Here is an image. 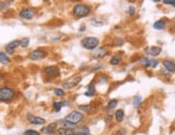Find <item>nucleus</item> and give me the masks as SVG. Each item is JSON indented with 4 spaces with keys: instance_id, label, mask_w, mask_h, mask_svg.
<instances>
[{
    "instance_id": "10",
    "label": "nucleus",
    "mask_w": 175,
    "mask_h": 135,
    "mask_svg": "<svg viewBox=\"0 0 175 135\" xmlns=\"http://www.w3.org/2000/svg\"><path fill=\"white\" fill-rule=\"evenodd\" d=\"M27 120L32 124H44L46 122L44 118L34 116V115H31V114H28V115H27Z\"/></svg>"
},
{
    "instance_id": "27",
    "label": "nucleus",
    "mask_w": 175,
    "mask_h": 135,
    "mask_svg": "<svg viewBox=\"0 0 175 135\" xmlns=\"http://www.w3.org/2000/svg\"><path fill=\"white\" fill-rule=\"evenodd\" d=\"M140 62H141V64L142 65H144V67H149V65H150V60H149L148 58H146V57L142 58Z\"/></svg>"
},
{
    "instance_id": "34",
    "label": "nucleus",
    "mask_w": 175,
    "mask_h": 135,
    "mask_svg": "<svg viewBox=\"0 0 175 135\" xmlns=\"http://www.w3.org/2000/svg\"><path fill=\"white\" fill-rule=\"evenodd\" d=\"M115 135H126V131L125 130H119Z\"/></svg>"
},
{
    "instance_id": "5",
    "label": "nucleus",
    "mask_w": 175,
    "mask_h": 135,
    "mask_svg": "<svg viewBox=\"0 0 175 135\" xmlns=\"http://www.w3.org/2000/svg\"><path fill=\"white\" fill-rule=\"evenodd\" d=\"M81 80H82V76H81V75L74 76L72 78L68 79L66 82H64V84H62V87H64V89H71V88H74L75 86H77L81 82Z\"/></svg>"
},
{
    "instance_id": "23",
    "label": "nucleus",
    "mask_w": 175,
    "mask_h": 135,
    "mask_svg": "<svg viewBox=\"0 0 175 135\" xmlns=\"http://www.w3.org/2000/svg\"><path fill=\"white\" fill-rule=\"evenodd\" d=\"M75 133H83V134H87V133H89V129L86 127H81L79 130H76V131H74V134Z\"/></svg>"
},
{
    "instance_id": "25",
    "label": "nucleus",
    "mask_w": 175,
    "mask_h": 135,
    "mask_svg": "<svg viewBox=\"0 0 175 135\" xmlns=\"http://www.w3.org/2000/svg\"><path fill=\"white\" fill-rule=\"evenodd\" d=\"M107 49H105V48H101L100 50H98V52H96L95 56L98 57V58H99V57H104L105 55H107Z\"/></svg>"
},
{
    "instance_id": "15",
    "label": "nucleus",
    "mask_w": 175,
    "mask_h": 135,
    "mask_svg": "<svg viewBox=\"0 0 175 135\" xmlns=\"http://www.w3.org/2000/svg\"><path fill=\"white\" fill-rule=\"evenodd\" d=\"M10 61H11V59L9 58V56L5 54V52H0V63H10Z\"/></svg>"
},
{
    "instance_id": "35",
    "label": "nucleus",
    "mask_w": 175,
    "mask_h": 135,
    "mask_svg": "<svg viewBox=\"0 0 175 135\" xmlns=\"http://www.w3.org/2000/svg\"><path fill=\"white\" fill-rule=\"evenodd\" d=\"M74 135H92L90 133H87V134H83V133H75Z\"/></svg>"
},
{
    "instance_id": "24",
    "label": "nucleus",
    "mask_w": 175,
    "mask_h": 135,
    "mask_svg": "<svg viewBox=\"0 0 175 135\" xmlns=\"http://www.w3.org/2000/svg\"><path fill=\"white\" fill-rule=\"evenodd\" d=\"M54 93L56 94L57 97H64V95H65V91H64V89H61V88H55V89H54Z\"/></svg>"
},
{
    "instance_id": "4",
    "label": "nucleus",
    "mask_w": 175,
    "mask_h": 135,
    "mask_svg": "<svg viewBox=\"0 0 175 135\" xmlns=\"http://www.w3.org/2000/svg\"><path fill=\"white\" fill-rule=\"evenodd\" d=\"M84 118L83 114L81 112H79V110H73V112H71L69 115H67L65 118L66 121H69V122H72V123H79L80 121H82Z\"/></svg>"
},
{
    "instance_id": "9",
    "label": "nucleus",
    "mask_w": 175,
    "mask_h": 135,
    "mask_svg": "<svg viewBox=\"0 0 175 135\" xmlns=\"http://www.w3.org/2000/svg\"><path fill=\"white\" fill-rule=\"evenodd\" d=\"M19 44H21V40H14V41L10 42L9 44H7V46H5V52H7V54L12 55L13 52H15V49L19 46Z\"/></svg>"
},
{
    "instance_id": "32",
    "label": "nucleus",
    "mask_w": 175,
    "mask_h": 135,
    "mask_svg": "<svg viewBox=\"0 0 175 135\" xmlns=\"http://www.w3.org/2000/svg\"><path fill=\"white\" fill-rule=\"evenodd\" d=\"M129 14L131 15V16L135 14V7H129Z\"/></svg>"
},
{
    "instance_id": "31",
    "label": "nucleus",
    "mask_w": 175,
    "mask_h": 135,
    "mask_svg": "<svg viewBox=\"0 0 175 135\" xmlns=\"http://www.w3.org/2000/svg\"><path fill=\"white\" fill-rule=\"evenodd\" d=\"M157 65H158V61H157V60H150V65H149V67L156 68Z\"/></svg>"
},
{
    "instance_id": "6",
    "label": "nucleus",
    "mask_w": 175,
    "mask_h": 135,
    "mask_svg": "<svg viewBox=\"0 0 175 135\" xmlns=\"http://www.w3.org/2000/svg\"><path fill=\"white\" fill-rule=\"evenodd\" d=\"M47 56V52L42 49H34L29 52V58L31 60H42Z\"/></svg>"
},
{
    "instance_id": "8",
    "label": "nucleus",
    "mask_w": 175,
    "mask_h": 135,
    "mask_svg": "<svg viewBox=\"0 0 175 135\" xmlns=\"http://www.w3.org/2000/svg\"><path fill=\"white\" fill-rule=\"evenodd\" d=\"M46 75H49L50 77H57L60 75V72H59V68L56 67V65H51V67L45 68L44 70Z\"/></svg>"
},
{
    "instance_id": "30",
    "label": "nucleus",
    "mask_w": 175,
    "mask_h": 135,
    "mask_svg": "<svg viewBox=\"0 0 175 135\" xmlns=\"http://www.w3.org/2000/svg\"><path fill=\"white\" fill-rule=\"evenodd\" d=\"M140 102H141V97H134V101H133L134 106H137V105L140 104Z\"/></svg>"
},
{
    "instance_id": "20",
    "label": "nucleus",
    "mask_w": 175,
    "mask_h": 135,
    "mask_svg": "<svg viewBox=\"0 0 175 135\" xmlns=\"http://www.w3.org/2000/svg\"><path fill=\"white\" fill-rule=\"evenodd\" d=\"M117 104H118V101L117 100H111L109 103H107V109H113V108H115L116 106H117Z\"/></svg>"
},
{
    "instance_id": "19",
    "label": "nucleus",
    "mask_w": 175,
    "mask_h": 135,
    "mask_svg": "<svg viewBox=\"0 0 175 135\" xmlns=\"http://www.w3.org/2000/svg\"><path fill=\"white\" fill-rule=\"evenodd\" d=\"M66 103H64V102H54L53 103V107H54V109L56 110V112H59L61 109V107L65 105Z\"/></svg>"
},
{
    "instance_id": "13",
    "label": "nucleus",
    "mask_w": 175,
    "mask_h": 135,
    "mask_svg": "<svg viewBox=\"0 0 175 135\" xmlns=\"http://www.w3.org/2000/svg\"><path fill=\"white\" fill-rule=\"evenodd\" d=\"M58 135H74V130L73 129H68V127H61L57 130Z\"/></svg>"
},
{
    "instance_id": "1",
    "label": "nucleus",
    "mask_w": 175,
    "mask_h": 135,
    "mask_svg": "<svg viewBox=\"0 0 175 135\" xmlns=\"http://www.w3.org/2000/svg\"><path fill=\"white\" fill-rule=\"evenodd\" d=\"M72 13L76 17H85L90 13V7L84 3L75 4L72 9Z\"/></svg>"
},
{
    "instance_id": "28",
    "label": "nucleus",
    "mask_w": 175,
    "mask_h": 135,
    "mask_svg": "<svg viewBox=\"0 0 175 135\" xmlns=\"http://www.w3.org/2000/svg\"><path fill=\"white\" fill-rule=\"evenodd\" d=\"M25 135H40V132L34 131V130H27L25 131Z\"/></svg>"
},
{
    "instance_id": "3",
    "label": "nucleus",
    "mask_w": 175,
    "mask_h": 135,
    "mask_svg": "<svg viewBox=\"0 0 175 135\" xmlns=\"http://www.w3.org/2000/svg\"><path fill=\"white\" fill-rule=\"evenodd\" d=\"M81 45H82L85 49L92 50V49H96L98 47V45H99V39L95 37H86L85 39L82 40Z\"/></svg>"
},
{
    "instance_id": "22",
    "label": "nucleus",
    "mask_w": 175,
    "mask_h": 135,
    "mask_svg": "<svg viewBox=\"0 0 175 135\" xmlns=\"http://www.w3.org/2000/svg\"><path fill=\"white\" fill-rule=\"evenodd\" d=\"M29 41H30V40H29V38H23V39H22V40H21V46H22V47H24V48H26L27 46H28V44H29Z\"/></svg>"
},
{
    "instance_id": "12",
    "label": "nucleus",
    "mask_w": 175,
    "mask_h": 135,
    "mask_svg": "<svg viewBox=\"0 0 175 135\" xmlns=\"http://www.w3.org/2000/svg\"><path fill=\"white\" fill-rule=\"evenodd\" d=\"M161 50H162V49H161V47H159V46H152V47L146 49V52H147L148 55H150V56L156 57L161 52Z\"/></svg>"
},
{
    "instance_id": "11",
    "label": "nucleus",
    "mask_w": 175,
    "mask_h": 135,
    "mask_svg": "<svg viewBox=\"0 0 175 135\" xmlns=\"http://www.w3.org/2000/svg\"><path fill=\"white\" fill-rule=\"evenodd\" d=\"M42 132L46 133V134H54V133H56L57 132V122H52L47 127H44L42 129Z\"/></svg>"
},
{
    "instance_id": "18",
    "label": "nucleus",
    "mask_w": 175,
    "mask_h": 135,
    "mask_svg": "<svg viewBox=\"0 0 175 135\" xmlns=\"http://www.w3.org/2000/svg\"><path fill=\"white\" fill-rule=\"evenodd\" d=\"M120 60H122V57L119 56V55H115L114 57H112L110 63L112 64V65H117V64L120 62Z\"/></svg>"
},
{
    "instance_id": "7",
    "label": "nucleus",
    "mask_w": 175,
    "mask_h": 135,
    "mask_svg": "<svg viewBox=\"0 0 175 135\" xmlns=\"http://www.w3.org/2000/svg\"><path fill=\"white\" fill-rule=\"evenodd\" d=\"M36 12H34L33 9L31 7H26V9H23L22 11L19 12V16L24 19H31L34 16Z\"/></svg>"
},
{
    "instance_id": "2",
    "label": "nucleus",
    "mask_w": 175,
    "mask_h": 135,
    "mask_svg": "<svg viewBox=\"0 0 175 135\" xmlns=\"http://www.w3.org/2000/svg\"><path fill=\"white\" fill-rule=\"evenodd\" d=\"M15 97V91L10 87H0V101L9 102Z\"/></svg>"
},
{
    "instance_id": "14",
    "label": "nucleus",
    "mask_w": 175,
    "mask_h": 135,
    "mask_svg": "<svg viewBox=\"0 0 175 135\" xmlns=\"http://www.w3.org/2000/svg\"><path fill=\"white\" fill-rule=\"evenodd\" d=\"M163 65L167 71H170V72L175 71V62H173L172 60H165L163 62Z\"/></svg>"
},
{
    "instance_id": "33",
    "label": "nucleus",
    "mask_w": 175,
    "mask_h": 135,
    "mask_svg": "<svg viewBox=\"0 0 175 135\" xmlns=\"http://www.w3.org/2000/svg\"><path fill=\"white\" fill-rule=\"evenodd\" d=\"M80 108L82 109V110H88V109H89V106H88V105H82V106H80Z\"/></svg>"
},
{
    "instance_id": "26",
    "label": "nucleus",
    "mask_w": 175,
    "mask_h": 135,
    "mask_svg": "<svg viewBox=\"0 0 175 135\" xmlns=\"http://www.w3.org/2000/svg\"><path fill=\"white\" fill-rule=\"evenodd\" d=\"M96 93V89H95V86H89L88 87V90L87 92H86V95H89V97H92V95H94V94Z\"/></svg>"
},
{
    "instance_id": "17",
    "label": "nucleus",
    "mask_w": 175,
    "mask_h": 135,
    "mask_svg": "<svg viewBox=\"0 0 175 135\" xmlns=\"http://www.w3.org/2000/svg\"><path fill=\"white\" fill-rule=\"evenodd\" d=\"M165 26V22L163 20H157L155 24H154V28L157 30H162Z\"/></svg>"
},
{
    "instance_id": "21",
    "label": "nucleus",
    "mask_w": 175,
    "mask_h": 135,
    "mask_svg": "<svg viewBox=\"0 0 175 135\" xmlns=\"http://www.w3.org/2000/svg\"><path fill=\"white\" fill-rule=\"evenodd\" d=\"M64 123V127H68V129H73V127H77L76 123H72V122H69V121H66V120H62L61 121Z\"/></svg>"
},
{
    "instance_id": "29",
    "label": "nucleus",
    "mask_w": 175,
    "mask_h": 135,
    "mask_svg": "<svg viewBox=\"0 0 175 135\" xmlns=\"http://www.w3.org/2000/svg\"><path fill=\"white\" fill-rule=\"evenodd\" d=\"M164 4H167V5H172V7H175V0H163L162 1Z\"/></svg>"
},
{
    "instance_id": "16",
    "label": "nucleus",
    "mask_w": 175,
    "mask_h": 135,
    "mask_svg": "<svg viewBox=\"0 0 175 135\" xmlns=\"http://www.w3.org/2000/svg\"><path fill=\"white\" fill-rule=\"evenodd\" d=\"M124 117H125V112L122 109H118L117 112H115V118H116L118 122H122L124 120Z\"/></svg>"
}]
</instances>
